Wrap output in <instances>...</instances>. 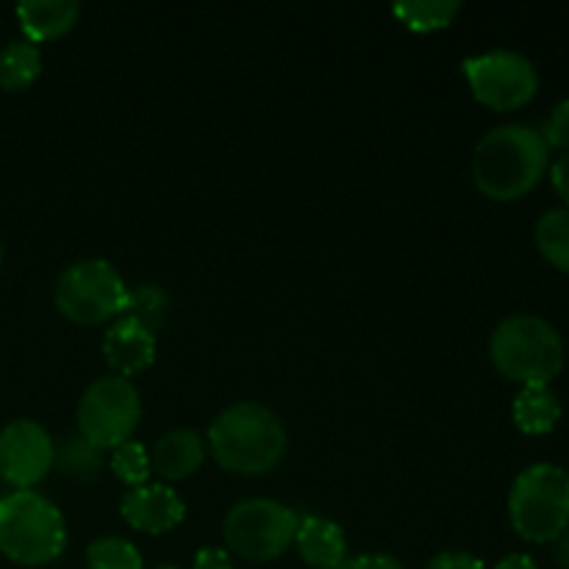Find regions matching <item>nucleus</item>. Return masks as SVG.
<instances>
[{
  "instance_id": "nucleus-1",
  "label": "nucleus",
  "mask_w": 569,
  "mask_h": 569,
  "mask_svg": "<svg viewBox=\"0 0 569 569\" xmlns=\"http://www.w3.org/2000/svg\"><path fill=\"white\" fill-rule=\"evenodd\" d=\"M209 448L222 470L237 476H264L287 456V428L272 409L242 400L214 417Z\"/></svg>"
},
{
  "instance_id": "nucleus-2",
  "label": "nucleus",
  "mask_w": 569,
  "mask_h": 569,
  "mask_svg": "<svg viewBox=\"0 0 569 569\" xmlns=\"http://www.w3.org/2000/svg\"><path fill=\"white\" fill-rule=\"evenodd\" d=\"M548 142L522 122L492 128L472 153L476 187L492 200H517L531 192L548 170Z\"/></svg>"
},
{
  "instance_id": "nucleus-3",
  "label": "nucleus",
  "mask_w": 569,
  "mask_h": 569,
  "mask_svg": "<svg viewBox=\"0 0 569 569\" xmlns=\"http://www.w3.org/2000/svg\"><path fill=\"white\" fill-rule=\"evenodd\" d=\"M489 356L509 381L522 387H548L565 367V342L542 317L515 315L492 331Z\"/></svg>"
},
{
  "instance_id": "nucleus-4",
  "label": "nucleus",
  "mask_w": 569,
  "mask_h": 569,
  "mask_svg": "<svg viewBox=\"0 0 569 569\" xmlns=\"http://www.w3.org/2000/svg\"><path fill=\"white\" fill-rule=\"evenodd\" d=\"M67 548V526L59 506L33 489L0 498V553L22 567H42Z\"/></svg>"
},
{
  "instance_id": "nucleus-5",
  "label": "nucleus",
  "mask_w": 569,
  "mask_h": 569,
  "mask_svg": "<svg viewBox=\"0 0 569 569\" xmlns=\"http://www.w3.org/2000/svg\"><path fill=\"white\" fill-rule=\"evenodd\" d=\"M509 520L528 542H556L569 526V472L559 465H531L515 478Z\"/></svg>"
},
{
  "instance_id": "nucleus-6",
  "label": "nucleus",
  "mask_w": 569,
  "mask_h": 569,
  "mask_svg": "<svg viewBox=\"0 0 569 569\" xmlns=\"http://www.w3.org/2000/svg\"><path fill=\"white\" fill-rule=\"evenodd\" d=\"M53 303L76 326H100L126 315L128 287L103 259H83L67 267L53 287Z\"/></svg>"
},
{
  "instance_id": "nucleus-7",
  "label": "nucleus",
  "mask_w": 569,
  "mask_h": 569,
  "mask_svg": "<svg viewBox=\"0 0 569 569\" xmlns=\"http://www.w3.org/2000/svg\"><path fill=\"white\" fill-rule=\"evenodd\" d=\"M78 433L98 450H114L131 439L142 417V400L128 378L103 376L78 400Z\"/></svg>"
},
{
  "instance_id": "nucleus-8",
  "label": "nucleus",
  "mask_w": 569,
  "mask_h": 569,
  "mask_svg": "<svg viewBox=\"0 0 569 569\" xmlns=\"http://www.w3.org/2000/svg\"><path fill=\"white\" fill-rule=\"evenodd\" d=\"M298 520L289 506L270 498H250L233 506L222 522V537L231 553L248 561H272L295 545Z\"/></svg>"
},
{
  "instance_id": "nucleus-9",
  "label": "nucleus",
  "mask_w": 569,
  "mask_h": 569,
  "mask_svg": "<svg viewBox=\"0 0 569 569\" xmlns=\"http://www.w3.org/2000/svg\"><path fill=\"white\" fill-rule=\"evenodd\" d=\"M472 94L495 111L522 109L537 94L539 76L528 56L517 50H489L461 61Z\"/></svg>"
},
{
  "instance_id": "nucleus-10",
  "label": "nucleus",
  "mask_w": 569,
  "mask_h": 569,
  "mask_svg": "<svg viewBox=\"0 0 569 569\" xmlns=\"http://www.w3.org/2000/svg\"><path fill=\"white\" fill-rule=\"evenodd\" d=\"M56 442L37 420H14L0 428V478L14 492L31 489L53 470Z\"/></svg>"
},
{
  "instance_id": "nucleus-11",
  "label": "nucleus",
  "mask_w": 569,
  "mask_h": 569,
  "mask_svg": "<svg viewBox=\"0 0 569 569\" xmlns=\"http://www.w3.org/2000/svg\"><path fill=\"white\" fill-rule=\"evenodd\" d=\"M120 515L133 531L142 533H164L172 531L187 517V506L178 498L176 489L164 483H142L122 495Z\"/></svg>"
},
{
  "instance_id": "nucleus-12",
  "label": "nucleus",
  "mask_w": 569,
  "mask_h": 569,
  "mask_svg": "<svg viewBox=\"0 0 569 569\" xmlns=\"http://www.w3.org/2000/svg\"><path fill=\"white\" fill-rule=\"evenodd\" d=\"M103 356L114 376L131 378L156 359V337L131 317H120L103 337Z\"/></svg>"
},
{
  "instance_id": "nucleus-13",
  "label": "nucleus",
  "mask_w": 569,
  "mask_h": 569,
  "mask_svg": "<svg viewBox=\"0 0 569 569\" xmlns=\"http://www.w3.org/2000/svg\"><path fill=\"white\" fill-rule=\"evenodd\" d=\"M295 545H298L300 559L315 569H342L348 565V542H345L342 528L326 517H300Z\"/></svg>"
},
{
  "instance_id": "nucleus-14",
  "label": "nucleus",
  "mask_w": 569,
  "mask_h": 569,
  "mask_svg": "<svg viewBox=\"0 0 569 569\" xmlns=\"http://www.w3.org/2000/svg\"><path fill=\"white\" fill-rule=\"evenodd\" d=\"M206 459V445L198 431L192 428H176V431L164 433L159 442L153 445L150 453V470L159 472L167 481H181L192 472L200 470Z\"/></svg>"
},
{
  "instance_id": "nucleus-15",
  "label": "nucleus",
  "mask_w": 569,
  "mask_h": 569,
  "mask_svg": "<svg viewBox=\"0 0 569 569\" xmlns=\"http://www.w3.org/2000/svg\"><path fill=\"white\" fill-rule=\"evenodd\" d=\"M81 6L76 0H26L17 6V20L28 42H50L76 26Z\"/></svg>"
},
{
  "instance_id": "nucleus-16",
  "label": "nucleus",
  "mask_w": 569,
  "mask_h": 569,
  "mask_svg": "<svg viewBox=\"0 0 569 569\" xmlns=\"http://www.w3.org/2000/svg\"><path fill=\"white\" fill-rule=\"evenodd\" d=\"M517 428L531 437H542L561 420V400L550 387H522L511 406Z\"/></svg>"
},
{
  "instance_id": "nucleus-17",
  "label": "nucleus",
  "mask_w": 569,
  "mask_h": 569,
  "mask_svg": "<svg viewBox=\"0 0 569 569\" xmlns=\"http://www.w3.org/2000/svg\"><path fill=\"white\" fill-rule=\"evenodd\" d=\"M42 72V53L28 39H14L6 48H0V89L6 92H20L31 87Z\"/></svg>"
},
{
  "instance_id": "nucleus-18",
  "label": "nucleus",
  "mask_w": 569,
  "mask_h": 569,
  "mask_svg": "<svg viewBox=\"0 0 569 569\" xmlns=\"http://www.w3.org/2000/svg\"><path fill=\"white\" fill-rule=\"evenodd\" d=\"M459 11L461 3H456V0H409V3L392 6V14L417 33L448 28Z\"/></svg>"
},
{
  "instance_id": "nucleus-19",
  "label": "nucleus",
  "mask_w": 569,
  "mask_h": 569,
  "mask_svg": "<svg viewBox=\"0 0 569 569\" xmlns=\"http://www.w3.org/2000/svg\"><path fill=\"white\" fill-rule=\"evenodd\" d=\"M100 453L103 450H98L81 433H76V437H67L64 442L56 445L53 467H59L64 476L76 478V481H92V478H98L100 467H103V456Z\"/></svg>"
},
{
  "instance_id": "nucleus-20",
  "label": "nucleus",
  "mask_w": 569,
  "mask_h": 569,
  "mask_svg": "<svg viewBox=\"0 0 569 569\" xmlns=\"http://www.w3.org/2000/svg\"><path fill=\"white\" fill-rule=\"evenodd\" d=\"M537 237L539 250L545 259L559 270L569 272V209H550L539 217L537 222Z\"/></svg>"
},
{
  "instance_id": "nucleus-21",
  "label": "nucleus",
  "mask_w": 569,
  "mask_h": 569,
  "mask_svg": "<svg viewBox=\"0 0 569 569\" xmlns=\"http://www.w3.org/2000/svg\"><path fill=\"white\" fill-rule=\"evenodd\" d=\"M122 317H131L139 326L148 328L150 333H156L170 317V298L156 283H139V287L128 289V303Z\"/></svg>"
},
{
  "instance_id": "nucleus-22",
  "label": "nucleus",
  "mask_w": 569,
  "mask_h": 569,
  "mask_svg": "<svg viewBox=\"0 0 569 569\" xmlns=\"http://www.w3.org/2000/svg\"><path fill=\"white\" fill-rule=\"evenodd\" d=\"M89 569H142V556L128 539L100 537L87 548Z\"/></svg>"
},
{
  "instance_id": "nucleus-23",
  "label": "nucleus",
  "mask_w": 569,
  "mask_h": 569,
  "mask_svg": "<svg viewBox=\"0 0 569 569\" xmlns=\"http://www.w3.org/2000/svg\"><path fill=\"white\" fill-rule=\"evenodd\" d=\"M111 470L128 487H142L150 478V456L144 450V445L128 439L126 445L114 448V456H111Z\"/></svg>"
},
{
  "instance_id": "nucleus-24",
  "label": "nucleus",
  "mask_w": 569,
  "mask_h": 569,
  "mask_svg": "<svg viewBox=\"0 0 569 569\" xmlns=\"http://www.w3.org/2000/svg\"><path fill=\"white\" fill-rule=\"evenodd\" d=\"M539 133H542V139L548 142V148H559L569 153V98L561 100V103L550 111V117L545 120V128Z\"/></svg>"
},
{
  "instance_id": "nucleus-25",
  "label": "nucleus",
  "mask_w": 569,
  "mask_h": 569,
  "mask_svg": "<svg viewBox=\"0 0 569 569\" xmlns=\"http://www.w3.org/2000/svg\"><path fill=\"white\" fill-rule=\"evenodd\" d=\"M426 569H483V561L470 553H439L428 561Z\"/></svg>"
},
{
  "instance_id": "nucleus-26",
  "label": "nucleus",
  "mask_w": 569,
  "mask_h": 569,
  "mask_svg": "<svg viewBox=\"0 0 569 569\" xmlns=\"http://www.w3.org/2000/svg\"><path fill=\"white\" fill-rule=\"evenodd\" d=\"M342 569H406L395 556L387 553H365L356 556L353 561H348Z\"/></svg>"
},
{
  "instance_id": "nucleus-27",
  "label": "nucleus",
  "mask_w": 569,
  "mask_h": 569,
  "mask_svg": "<svg viewBox=\"0 0 569 569\" xmlns=\"http://www.w3.org/2000/svg\"><path fill=\"white\" fill-rule=\"evenodd\" d=\"M192 569H233L231 556L222 548H200Z\"/></svg>"
},
{
  "instance_id": "nucleus-28",
  "label": "nucleus",
  "mask_w": 569,
  "mask_h": 569,
  "mask_svg": "<svg viewBox=\"0 0 569 569\" xmlns=\"http://www.w3.org/2000/svg\"><path fill=\"white\" fill-rule=\"evenodd\" d=\"M550 181H553L556 192L561 194V200H567L569 203V153L559 156V159L553 161V167H550Z\"/></svg>"
},
{
  "instance_id": "nucleus-29",
  "label": "nucleus",
  "mask_w": 569,
  "mask_h": 569,
  "mask_svg": "<svg viewBox=\"0 0 569 569\" xmlns=\"http://www.w3.org/2000/svg\"><path fill=\"white\" fill-rule=\"evenodd\" d=\"M495 569H539V567H537V561L531 559V556L511 553V556H506V559L500 561V565Z\"/></svg>"
},
{
  "instance_id": "nucleus-30",
  "label": "nucleus",
  "mask_w": 569,
  "mask_h": 569,
  "mask_svg": "<svg viewBox=\"0 0 569 569\" xmlns=\"http://www.w3.org/2000/svg\"><path fill=\"white\" fill-rule=\"evenodd\" d=\"M556 542H559L556 545V561H559L565 569H569V528L559 539H556Z\"/></svg>"
},
{
  "instance_id": "nucleus-31",
  "label": "nucleus",
  "mask_w": 569,
  "mask_h": 569,
  "mask_svg": "<svg viewBox=\"0 0 569 569\" xmlns=\"http://www.w3.org/2000/svg\"><path fill=\"white\" fill-rule=\"evenodd\" d=\"M0 267H3V244H0Z\"/></svg>"
},
{
  "instance_id": "nucleus-32",
  "label": "nucleus",
  "mask_w": 569,
  "mask_h": 569,
  "mask_svg": "<svg viewBox=\"0 0 569 569\" xmlns=\"http://www.w3.org/2000/svg\"><path fill=\"white\" fill-rule=\"evenodd\" d=\"M159 569H178V567H159Z\"/></svg>"
}]
</instances>
